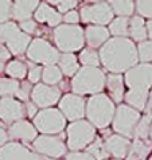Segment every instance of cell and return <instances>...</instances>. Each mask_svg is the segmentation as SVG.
Wrapping results in <instances>:
<instances>
[{"mask_svg": "<svg viewBox=\"0 0 152 160\" xmlns=\"http://www.w3.org/2000/svg\"><path fill=\"white\" fill-rule=\"evenodd\" d=\"M100 63L110 74H121L137 65V48L133 41L128 38L108 39L100 52Z\"/></svg>", "mask_w": 152, "mask_h": 160, "instance_id": "6da1fadb", "label": "cell"}, {"mask_svg": "<svg viewBox=\"0 0 152 160\" xmlns=\"http://www.w3.org/2000/svg\"><path fill=\"white\" fill-rule=\"evenodd\" d=\"M124 81L129 88L124 96L127 105L136 110L145 109L149 89L152 88V65L140 63L133 66L125 73Z\"/></svg>", "mask_w": 152, "mask_h": 160, "instance_id": "7a4b0ae2", "label": "cell"}, {"mask_svg": "<svg viewBox=\"0 0 152 160\" xmlns=\"http://www.w3.org/2000/svg\"><path fill=\"white\" fill-rule=\"evenodd\" d=\"M116 108L106 94H94L86 101L85 116L93 127L105 129L114 117Z\"/></svg>", "mask_w": 152, "mask_h": 160, "instance_id": "3957f363", "label": "cell"}, {"mask_svg": "<svg viewBox=\"0 0 152 160\" xmlns=\"http://www.w3.org/2000/svg\"><path fill=\"white\" fill-rule=\"evenodd\" d=\"M106 77L104 72L98 68L84 66L78 70L71 79V90L74 94H98L105 86Z\"/></svg>", "mask_w": 152, "mask_h": 160, "instance_id": "277c9868", "label": "cell"}, {"mask_svg": "<svg viewBox=\"0 0 152 160\" xmlns=\"http://www.w3.org/2000/svg\"><path fill=\"white\" fill-rule=\"evenodd\" d=\"M54 42L57 44V50L66 52L77 51L82 48L85 43V37H84V30L79 26L74 24H59L54 30Z\"/></svg>", "mask_w": 152, "mask_h": 160, "instance_id": "5b68a950", "label": "cell"}, {"mask_svg": "<svg viewBox=\"0 0 152 160\" xmlns=\"http://www.w3.org/2000/svg\"><path fill=\"white\" fill-rule=\"evenodd\" d=\"M31 41L33 39L30 35L22 32L14 22H7V23L0 24V44L6 43L11 54L22 55L27 51Z\"/></svg>", "mask_w": 152, "mask_h": 160, "instance_id": "8992f818", "label": "cell"}, {"mask_svg": "<svg viewBox=\"0 0 152 160\" xmlns=\"http://www.w3.org/2000/svg\"><path fill=\"white\" fill-rule=\"evenodd\" d=\"M66 133H68V148L73 152H78L79 149L86 148L96 139V128L85 120L71 122L66 129Z\"/></svg>", "mask_w": 152, "mask_h": 160, "instance_id": "52a82bcc", "label": "cell"}, {"mask_svg": "<svg viewBox=\"0 0 152 160\" xmlns=\"http://www.w3.org/2000/svg\"><path fill=\"white\" fill-rule=\"evenodd\" d=\"M34 127L35 129L42 132L43 135L55 136L65 129L66 118L61 113V110L58 109L54 108L42 109L34 117Z\"/></svg>", "mask_w": 152, "mask_h": 160, "instance_id": "ba28073f", "label": "cell"}, {"mask_svg": "<svg viewBox=\"0 0 152 160\" xmlns=\"http://www.w3.org/2000/svg\"><path fill=\"white\" fill-rule=\"evenodd\" d=\"M27 58L35 63H42L44 66L55 65L59 61V51L53 44L42 38H37L31 41L30 46L27 47Z\"/></svg>", "mask_w": 152, "mask_h": 160, "instance_id": "9c48e42d", "label": "cell"}, {"mask_svg": "<svg viewBox=\"0 0 152 160\" xmlns=\"http://www.w3.org/2000/svg\"><path fill=\"white\" fill-rule=\"evenodd\" d=\"M140 117L141 116L139 110L133 109L128 105L120 104L114 112L113 120H112L114 132H117L120 136L125 137V139L133 137V131H135Z\"/></svg>", "mask_w": 152, "mask_h": 160, "instance_id": "30bf717a", "label": "cell"}, {"mask_svg": "<svg viewBox=\"0 0 152 160\" xmlns=\"http://www.w3.org/2000/svg\"><path fill=\"white\" fill-rule=\"evenodd\" d=\"M33 147L38 153L51 159H59L66 155V147L63 137L62 136H51V135H42L38 136L33 141Z\"/></svg>", "mask_w": 152, "mask_h": 160, "instance_id": "8fae6325", "label": "cell"}, {"mask_svg": "<svg viewBox=\"0 0 152 160\" xmlns=\"http://www.w3.org/2000/svg\"><path fill=\"white\" fill-rule=\"evenodd\" d=\"M79 18L84 23H94L96 26L104 27V24H108L113 20V11H112L109 3L100 2L84 6L81 8Z\"/></svg>", "mask_w": 152, "mask_h": 160, "instance_id": "7c38bea8", "label": "cell"}, {"mask_svg": "<svg viewBox=\"0 0 152 160\" xmlns=\"http://www.w3.org/2000/svg\"><path fill=\"white\" fill-rule=\"evenodd\" d=\"M30 97L35 106L47 109L61 100V89L44 85V83H37L31 90Z\"/></svg>", "mask_w": 152, "mask_h": 160, "instance_id": "4fadbf2b", "label": "cell"}, {"mask_svg": "<svg viewBox=\"0 0 152 160\" xmlns=\"http://www.w3.org/2000/svg\"><path fill=\"white\" fill-rule=\"evenodd\" d=\"M85 105H86V101L77 94H65L59 100L61 113L71 122L78 121L85 116Z\"/></svg>", "mask_w": 152, "mask_h": 160, "instance_id": "5bb4252c", "label": "cell"}, {"mask_svg": "<svg viewBox=\"0 0 152 160\" xmlns=\"http://www.w3.org/2000/svg\"><path fill=\"white\" fill-rule=\"evenodd\" d=\"M24 106L12 97H3L0 100V120L6 124H14L23 120Z\"/></svg>", "mask_w": 152, "mask_h": 160, "instance_id": "9a60e30c", "label": "cell"}, {"mask_svg": "<svg viewBox=\"0 0 152 160\" xmlns=\"http://www.w3.org/2000/svg\"><path fill=\"white\" fill-rule=\"evenodd\" d=\"M0 160H44L19 143H7L0 148Z\"/></svg>", "mask_w": 152, "mask_h": 160, "instance_id": "2e32d148", "label": "cell"}, {"mask_svg": "<svg viewBox=\"0 0 152 160\" xmlns=\"http://www.w3.org/2000/svg\"><path fill=\"white\" fill-rule=\"evenodd\" d=\"M8 136L11 139L23 140V141H34L38 137V131L31 122L26 120H19L8 128Z\"/></svg>", "mask_w": 152, "mask_h": 160, "instance_id": "e0dca14e", "label": "cell"}, {"mask_svg": "<svg viewBox=\"0 0 152 160\" xmlns=\"http://www.w3.org/2000/svg\"><path fill=\"white\" fill-rule=\"evenodd\" d=\"M104 144H105L106 152L112 155L113 158L121 160L128 155L131 141H129V139H125V137L120 135H112L104 140Z\"/></svg>", "mask_w": 152, "mask_h": 160, "instance_id": "ac0fdd59", "label": "cell"}, {"mask_svg": "<svg viewBox=\"0 0 152 160\" xmlns=\"http://www.w3.org/2000/svg\"><path fill=\"white\" fill-rule=\"evenodd\" d=\"M85 42L88 43L89 48H98L102 47L109 39V31L108 28L102 26H88V28L84 32Z\"/></svg>", "mask_w": 152, "mask_h": 160, "instance_id": "d6986e66", "label": "cell"}, {"mask_svg": "<svg viewBox=\"0 0 152 160\" xmlns=\"http://www.w3.org/2000/svg\"><path fill=\"white\" fill-rule=\"evenodd\" d=\"M35 20L39 23H47L51 27H58L62 22V16L55 8H53L48 3H39L35 11Z\"/></svg>", "mask_w": 152, "mask_h": 160, "instance_id": "ffe728a7", "label": "cell"}, {"mask_svg": "<svg viewBox=\"0 0 152 160\" xmlns=\"http://www.w3.org/2000/svg\"><path fill=\"white\" fill-rule=\"evenodd\" d=\"M39 6V2L37 0H19L12 4V18L18 22H24V20H30L31 16L35 14L37 8Z\"/></svg>", "mask_w": 152, "mask_h": 160, "instance_id": "44dd1931", "label": "cell"}, {"mask_svg": "<svg viewBox=\"0 0 152 160\" xmlns=\"http://www.w3.org/2000/svg\"><path fill=\"white\" fill-rule=\"evenodd\" d=\"M106 88H108V93L113 102L121 104L124 100L125 90H124V78L121 74H109L106 77Z\"/></svg>", "mask_w": 152, "mask_h": 160, "instance_id": "7402d4cb", "label": "cell"}, {"mask_svg": "<svg viewBox=\"0 0 152 160\" xmlns=\"http://www.w3.org/2000/svg\"><path fill=\"white\" fill-rule=\"evenodd\" d=\"M59 70L62 74H65L66 77H74L75 73L79 70L77 57L71 52H66V54H61L59 57Z\"/></svg>", "mask_w": 152, "mask_h": 160, "instance_id": "603a6c76", "label": "cell"}, {"mask_svg": "<svg viewBox=\"0 0 152 160\" xmlns=\"http://www.w3.org/2000/svg\"><path fill=\"white\" fill-rule=\"evenodd\" d=\"M151 151V143L145 140H137L131 144L127 155V160H144Z\"/></svg>", "mask_w": 152, "mask_h": 160, "instance_id": "cb8c5ba5", "label": "cell"}, {"mask_svg": "<svg viewBox=\"0 0 152 160\" xmlns=\"http://www.w3.org/2000/svg\"><path fill=\"white\" fill-rule=\"evenodd\" d=\"M129 34L133 41L139 43L144 42L147 39V28H145V22L141 16H133L129 20Z\"/></svg>", "mask_w": 152, "mask_h": 160, "instance_id": "d4e9b609", "label": "cell"}, {"mask_svg": "<svg viewBox=\"0 0 152 160\" xmlns=\"http://www.w3.org/2000/svg\"><path fill=\"white\" fill-rule=\"evenodd\" d=\"M109 32L116 38H127L129 35V20L128 18H116L109 24Z\"/></svg>", "mask_w": 152, "mask_h": 160, "instance_id": "484cf974", "label": "cell"}, {"mask_svg": "<svg viewBox=\"0 0 152 160\" xmlns=\"http://www.w3.org/2000/svg\"><path fill=\"white\" fill-rule=\"evenodd\" d=\"M42 79L44 85L48 86H55L57 83L62 81V73L58 66L51 65V66H44L42 69Z\"/></svg>", "mask_w": 152, "mask_h": 160, "instance_id": "4316f807", "label": "cell"}, {"mask_svg": "<svg viewBox=\"0 0 152 160\" xmlns=\"http://www.w3.org/2000/svg\"><path fill=\"white\" fill-rule=\"evenodd\" d=\"M86 152L94 160H106L109 158V153L106 152L104 140L100 139V137H96L94 141L86 147Z\"/></svg>", "mask_w": 152, "mask_h": 160, "instance_id": "83f0119b", "label": "cell"}, {"mask_svg": "<svg viewBox=\"0 0 152 160\" xmlns=\"http://www.w3.org/2000/svg\"><path fill=\"white\" fill-rule=\"evenodd\" d=\"M109 6L113 11V15H119V18H128L135 11V3L129 0H120V2H110Z\"/></svg>", "mask_w": 152, "mask_h": 160, "instance_id": "f1b7e54d", "label": "cell"}, {"mask_svg": "<svg viewBox=\"0 0 152 160\" xmlns=\"http://www.w3.org/2000/svg\"><path fill=\"white\" fill-rule=\"evenodd\" d=\"M4 72L12 77V79H23L27 75V66L22 61H11L8 62Z\"/></svg>", "mask_w": 152, "mask_h": 160, "instance_id": "f546056e", "label": "cell"}, {"mask_svg": "<svg viewBox=\"0 0 152 160\" xmlns=\"http://www.w3.org/2000/svg\"><path fill=\"white\" fill-rule=\"evenodd\" d=\"M152 122V116L151 114H145L144 117H140L137 125L133 131V137L137 140H147L149 135V128Z\"/></svg>", "mask_w": 152, "mask_h": 160, "instance_id": "4dcf8cb0", "label": "cell"}, {"mask_svg": "<svg viewBox=\"0 0 152 160\" xmlns=\"http://www.w3.org/2000/svg\"><path fill=\"white\" fill-rule=\"evenodd\" d=\"M20 82H18L16 79L11 78H0V96L3 97H12L15 96L18 90H19Z\"/></svg>", "mask_w": 152, "mask_h": 160, "instance_id": "1f68e13d", "label": "cell"}, {"mask_svg": "<svg viewBox=\"0 0 152 160\" xmlns=\"http://www.w3.org/2000/svg\"><path fill=\"white\" fill-rule=\"evenodd\" d=\"M78 59L84 66H89V68H98V65H100V55L93 48H85V50H82Z\"/></svg>", "mask_w": 152, "mask_h": 160, "instance_id": "d6a6232c", "label": "cell"}, {"mask_svg": "<svg viewBox=\"0 0 152 160\" xmlns=\"http://www.w3.org/2000/svg\"><path fill=\"white\" fill-rule=\"evenodd\" d=\"M137 48V58L143 63H148L152 61V41H144L139 43Z\"/></svg>", "mask_w": 152, "mask_h": 160, "instance_id": "836d02e7", "label": "cell"}, {"mask_svg": "<svg viewBox=\"0 0 152 160\" xmlns=\"http://www.w3.org/2000/svg\"><path fill=\"white\" fill-rule=\"evenodd\" d=\"M12 16V3L8 0L0 2V24L7 23Z\"/></svg>", "mask_w": 152, "mask_h": 160, "instance_id": "e575fe53", "label": "cell"}, {"mask_svg": "<svg viewBox=\"0 0 152 160\" xmlns=\"http://www.w3.org/2000/svg\"><path fill=\"white\" fill-rule=\"evenodd\" d=\"M135 6L139 12V16L148 18L152 20V2H136Z\"/></svg>", "mask_w": 152, "mask_h": 160, "instance_id": "d590c367", "label": "cell"}, {"mask_svg": "<svg viewBox=\"0 0 152 160\" xmlns=\"http://www.w3.org/2000/svg\"><path fill=\"white\" fill-rule=\"evenodd\" d=\"M27 75H28V82L30 83H38L39 79L42 78V68L38 65L30 63L27 69Z\"/></svg>", "mask_w": 152, "mask_h": 160, "instance_id": "8d00e7d4", "label": "cell"}, {"mask_svg": "<svg viewBox=\"0 0 152 160\" xmlns=\"http://www.w3.org/2000/svg\"><path fill=\"white\" fill-rule=\"evenodd\" d=\"M31 90H33V88H31L30 82H27V81L20 82L19 90H18V93H16L18 98H19V100H23V101H27L28 97H30V94H31Z\"/></svg>", "mask_w": 152, "mask_h": 160, "instance_id": "74e56055", "label": "cell"}, {"mask_svg": "<svg viewBox=\"0 0 152 160\" xmlns=\"http://www.w3.org/2000/svg\"><path fill=\"white\" fill-rule=\"evenodd\" d=\"M19 28H20L22 32H24V34H27V35L34 34V32H37V22L33 20V19L20 22Z\"/></svg>", "mask_w": 152, "mask_h": 160, "instance_id": "f35d334b", "label": "cell"}, {"mask_svg": "<svg viewBox=\"0 0 152 160\" xmlns=\"http://www.w3.org/2000/svg\"><path fill=\"white\" fill-rule=\"evenodd\" d=\"M11 58V52L8 51L7 47H4L3 44H0V73L4 72L6 69V62L10 61Z\"/></svg>", "mask_w": 152, "mask_h": 160, "instance_id": "ab89813d", "label": "cell"}, {"mask_svg": "<svg viewBox=\"0 0 152 160\" xmlns=\"http://www.w3.org/2000/svg\"><path fill=\"white\" fill-rule=\"evenodd\" d=\"M51 4H55V6L58 7V11L59 12H69L71 11V8L77 7V2H70V0H68V2H51Z\"/></svg>", "mask_w": 152, "mask_h": 160, "instance_id": "60d3db41", "label": "cell"}, {"mask_svg": "<svg viewBox=\"0 0 152 160\" xmlns=\"http://www.w3.org/2000/svg\"><path fill=\"white\" fill-rule=\"evenodd\" d=\"M62 20H65V24H71V26H74V24H77L78 23V20H79V14L77 11H69V12H66V14L63 15V18H62Z\"/></svg>", "mask_w": 152, "mask_h": 160, "instance_id": "b9f144b4", "label": "cell"}, {"mask_svg": "<svg viewBox=\"0 0 152 160\" xmlns=\"http://www.w3.org/2000/svg\"><path fill=\"white\" fill-rule=\"evenodd\" d=\"M65 160H94L88 152H70L66 155Z\"/></svg>", "mask_w": 152, "mask_h": 160, "instance_id": "7bdbcfd3", "label": "cell"}, {"mask_svg": "<svg viewBox=\"0 0 152 160\" xmlns=\"http://www.w3.org/2000/svg\"><path fill=\"white\" fill-rule=\"evenodd\" d=\"M24 112L27 113V116L31 117V118H34L35 116H37V106H35L33 102H27V104L24 105Z\"/></svg>", "mask_w": 152, "mask_h": 160, "instance_id": "ee69618b", "label": "cell"}, {"mask_svg": "<svg viewBox=\"0 0 152 160\" xmlns=\"http://www.w3.org/2000/svg\"><path fill=\"white\" fill-rule=\"evenodd\" d=\"M7 140H8V135H7V132L3 129V128H0V148L4 145V144H7Z\"/></svg>", "mask_w": 152, "mask_h": 160, "instance_id": "f6af8a7d", "label": "cell"}, {"mask_svg": "<svg viewBox=\"0 0 152 160\" xmlns=\"http://www.w3.org/2000/svg\"><path fill=\"white\" fill-rule=\"evenodd\" d=\"M145 28H147V37H149V39L152 41V20H148L145 23Z\"/></svg>", "mask_w": 152, "mask_h": 160, "instance_id": "bcb514c9", "label": "cell"}, {"mask_svg": "<svg viewBox=\"0 0 152 160\" xmlns=\"http://www.w3.org/2000/svg\"><path fill=\"white\" fill-rule=\"evenodd\" d=\"M147 112H148V114H149V112L152 110V88H151V92H149V94H148V101H147Z\"/></svg>", "mask_w": 152, "mask_h": 160, "instance_id": "7dc6e473", "label": "cell"}, {"mask_svg": "<svg viewBox=\"0 0 152 160\" xmlns=\"http://www.w3.org/2000/svg\"><path fill=\"white\" fill-rule=\"evenodd\" d=\"M149 137H151V140H152V122H151V128H149V135H148Z\"/></svg>", "mask_w": 152, "mask_h": 160, "instance_id": "c3c4849f", "label": "cell"}, {"mask_svg": "<svg viewBox=\"0 0 152 160\" xmlns=\"http://www.w3.org/2000/svg\"><path fill=\"white\" fill-rule=\"evenodd\" d=\"M112 160H120V159H112Z\"/></svg>", "mask_w": 152, "mask_h": 160, "instance_id": "681fc988", "label": "cell"}, {"mask_svg": "<svg viewBox=\"0 0 152 160\" xmlns=\"http://www.w3.org/2000/svg\"><path fill=\"white\" fill-rule=\"evenodd\" d=\"M149 160H152V156H151V158H149Z\"/></svg>", "mask_w": 152, "mask_h": 160, "instance_id": "f907efd6", "label": "cell"}]
</instances>
